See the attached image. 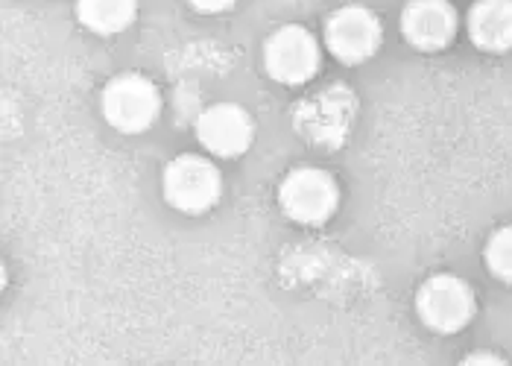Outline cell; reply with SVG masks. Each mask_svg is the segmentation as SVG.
I'll list each match as a JSON object with an SVG mask.
<instances>
[{
	"instance_id": "cell-1",
	"label": "cell",
	"mask_w": 512,
	"mask_h": 366,
	"mask_svg": "<svg viewBox=\"0 0 512 366\" xmlns=\"http://www.w3.org/2000/svg\"><path fill=\"white\" fill-rule=\"evenodd\" d=\"M100 106H103V118L112 129L123 135H138L156 123L161 112V94L153 80L141 74H120L103 88Z\"/></svg>"
},
{
	"instance_id": "cell-2",
	"label": "cell",
	"mask_w": 512,
	"mask_h": 366,
	"mask_svg": "<svg viewBox=\"0 0 512 366\" xmlns=\"http://www.w3.org/2000/svg\"><path fill=\"white\" fill-rule=\"evenodd\" d=\"M161 191H164V200L176 211L202 214L217 205L223 194V179H220V170L208 159L179 156L164 167Z\"/></svg>"
},
{
	"instance_id": "cell-3",
	"label": "cell",
	"mask_w": 512,
	"mask_h": 366,
	"mask_svg": "<svg viewBox=\"0 0 512 366\" xmlns=\"http://www.w3.org/2000/svg\"><path fill=\"white\" fill-rule=\"evenodd\" d=\"M278 203L290 220L302 226H319L337 211L340 191L331 173L319 167H296L284 176L278 188Z\"/></svg>"
},
{
	"instance_id": "cell-4",
	"label": "cell",
	"mask_w": 512,
	"mask_h": 366,
	"mask_svg": "<svg viewBox=\"0 0 512 366\" xmlns=\"http://www.w3.org/2000/svg\"><path fill=\"white\" fill-rule=\"evenodd\" d=\"M474 308L477 305H474L472 287L457 276H448V273L431 276L416 293L419 320L439 334H454V331L469 326Z\"/></svg>"
},
{
	"instance_id": "cell-5",
	"label": "cell",
	"mask_w": 512,
	"mask_h": 366,
	"mask_svg": "<svg viewBox=\"0 0 512 366\" xmlns=\"http://www.w3.org/2000/svg\"><path fill=\"white\" fill-rule=\"evenodd\" d=\"M381 41H384L381 18L372 9L357 6V3L337 9L325 24L328 50L346 65H360V62L372 59L378 53Z\"/></svg>"
},
{
	"instance_id": "cell-6",
	"label": "cell",
	"mask_w": 512,
	"mask_h": 366,
	"mask_svg": "<svg viewBox=\"0 0 512 366\" xmlns=\"http://www.w3.org/2000/svg\"><path fill=\"white\" fill-rule=\"evenodd\" d=\"M319 44L316 39L296 24H287L276 30L264 44V68L276 82L284 85H302L319 71Z\"/></svg>"
},
{
	"instance_id": "cell-7",
	"label": "cell",
	"mask_w": 512,
	"mask_h": 366,
	"mask_svg": "<svg viewBox=\"0 0 512 366\" xmlns=\"http://www.w3.org/2000/svg\"><path fill=\"white\" fill-rule=\"evenodd\" d=\"M197 138L211 156L237 159L249 150L255 138V123L249 118V112L235 103H217L199 115Z\"/></svg>"
},
{
	"instance_id": "cell-8",
	"label": "cell",
	"mask_w": 512,
	"mask_h": 366,
	"mask_svg": "<svg viewBox=\"0 0 512 366\" xmlns=\"http://www.w3.org/2000/svg\"><path fill=\"white\" fill-rule=\"evenodd\" d=\"M401 33L416 50L434 53L457 36V12L448 0H410L401 12Z\"/></svg>"
},
{
	"instance_id": "cell-9",
	"label": "cell",
	"mask_w": 512,
	"mask_h": 366,
	"mask_svg": "<svg viewBox=\"0 0 512 366\" xmlns=\"http://www.w3.org/2000/svg\"><path fill=\"white\" fill-rule=\"evenodd\" d=\"M299 132H305L316 144H337L349 123H352V94L331 88L311 97L305 106H299Z\"/></svg>"
},
{
	"instance_id": "cell-10",
	"label": "cell",
	"mask_w": 512,
	"mask_h": 366,
	"mask_svg": "<svg viewBox=\"0 0 512 366\" xmlns=\"http://www.w3.org/2000/svg\"><path fill=\"white\" fill-rule=\"evenodd\" d=\"M469 36L486 53L512 50V0H477L469 12Z\"/></svg>"
},
{
	"instance_id": "cell-11",
	"label": "cell",
	"mask_w": 512,
	"mask_h": 366,
	"mask_svg": "<svg viewBox=\"0 0 512 366\" xmlns=\"http://www.w3.org/2000/svg\"><path fill=\"white\" fill-rule=\"evenodd\" d=\"M138 15V0H77L79 24L97 36H118Z\"/></svg>"
},
{
	"instance_id": "cell-12",
	"label": "cell",
	"mask_w": 512,
	"mask_h": 366,
	"mask_svg": "<svg viewBox=\"0 0 512 366\" xmlns=\"http://www.w3.org/2000/svg\"><path fill=\"white\" fill-rule=\"evenodd\" d=\"M486 267L495 279L512 285V226L498 229L486 244Z\"/></svg>"
},
{
	"instance_id": "cell-13",
	"label": "cell",
	"mask_w": 512,
	"mask_h": 366,
	"mask_svg": "<svg viewBox=\"0 0 512 366\" xmlns=\"http://www.w3.org/2000/svg\"><path fill=\"white\" fill-rule=\"evenodd\" d=\"M194 9L199 12H208V15H214V12H226V9H232L235 6V0H188Z\"/></svg>"
}]
</instances>
